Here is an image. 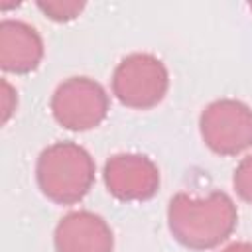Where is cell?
I'll return each mask as SVG.
<instances>
[{"mask_svg":"<svg viewBox=\"0 0 252 252\" xmlns=\"http://www.w3.org/2000/svg\"><path fill=\"white\" fill-rule=\"evenodd\" d=\"M238 211L222 191L207 197L177 193L167 207V224L173 238L191 250H209L222 244L236 228Z\"/></svg>","mask_w":252,"mask_h":252,"instance_id":"cell-1","label":"cell"},{"mask_svg":"<svg viewBox=\"0 0 252 252\" xmlns=\"http://www.w3.org/2000/svg\"><path fill=\"white\" fill-rule=\"evenodd\" d=\"M37 185L41 193L59 205L81 201L94 183V161L75 142H55L37 158Z\"/></svg>","mask_w":252,"mask_h":252,"instance_id":"cell-2","label":"cell"},{"mask_svg":"<svg viewBox=\"0 0 252 252\" xmlns=\"http://www.w3.org/2000/svg\"><path fill=\"white\" fill-rule=\"evenodd\" d=\"M169 87L165 65L150 53L124 57L112 73V93L128 108L148 110L159 104Z\"/></svg>","mask_w":252,"mask_h":252,"instance_id":"cell-3","label":"cell"},{"mask_svg":"<svg viewBox=\"0 0 252 252\" xmlns=\"http://www.w3.org/2000/svg\"><path fill=\"white\" fill-rule=\"evenodd\" d=\"M53 118L67 130L85 132L96 128L108 114V94L89 77L63 81L51 96Z\"/></svg>","mask_w":252,"mask_h":252,"instance_id":"cell-4","label":"cell"},{"mask_svg":"<svg viewBox=\"0 0 252 252\" xmlns=\"http://www.w3.org/2000/svg\"><path fill=\"white\" fill-rule=\"evenodd\" d=\"M203 142L220 156H236L252 146V108L234 98L205 106L199 118Z\"/></svg>","mask_w":252,"mask_h":252,"instance_id":"cell-5","label":"cell"},{"mask_svg":"<svg viewBox=\"0 0 252 252\" xmlns=\"http://www.w3.org/2000/svg\"><path fill=\"white\" fill-rule=\"evenodd\" d=\"M104 185L118 201H146L158 193V165L142 154H116L104 163Z\"/></svg>","mask_w":252,"mask_h":252,"instance_id":"cell-6","label":"cell"},{"mask_svg":"<svg viewBox=\"0 0 252 252\" xmlns=\"http://www.w3.org/2000/svg\"><path fill=\"white\" fill-rule=\"evenodd\" d=\"M57 252H112L114 236L100 215L91 211H73L55 226Z\"/></svg>","mask_w":252,"mask_h":252,"instance_id":"cell-7","label":"cell"},{"mask_svg":"<svg viewBox=\"0 0 252 252\" xmlns=\"http://www.w3.org/2000/svg\"><path fill=\"white\" fill-rule=\"evenodd\" d=\"M43 59V41L35 28L20 20L0 24V65L8 73H30Z\"/></svg>","mask_w":252,"mask_h":252,"instance_id":"cell-8","label":"cell"},{"mask_svg":"<svg viewBox=\"0 0 252 252\" xmlns=\"http://www.w3.org/2000/svg\"><path fill=\"white\" fill-rule=\"evenodd\" d=\"M232 185L238 197L252 205V156H246L234 169Z\"/></svg>","mask_w":252,"mask_h":252,"instance_id":"cell-9","label":"cell"},{"mask_svg":"<svg viewBox=\"0 0 252 252\" xmlns=\"http://www.w3.org/2000/svg\"><path fill=\"white\" fill-rule=\"evenodd\" d=\"M39 10H43L51 20L55 22H65V20H73L81 10L83 4H75V2H39Z\"/></svg>","mask_w":252,"mask_h":252,"instance_id":"cell-10","label":"cell"},{"mask_svg":"<svg viewBox=\"0 0 252 252\" xmlns=\"http://www.w3.org/2000/svg\"><path fill=\"white\" fill-rule=\"evenodd\" d=\"M220 252H252V242H232Z\"/></svg>","mask_w":252,"mask_h":252,"instance_id":"cell-11","label":"cell"},{"mask_svg":"<svg viewBox=\"0 0 252 252\" xmlns=\"http://www.w3.org/2000/svg\"><path fill=\"white\" fill-rule=\"evenodd\" d=\"M2 85H4V91H6V106H4V122H6V120L10 118V114H12V106L8 104V96L12 94V87H10L6 81H4Z\"/></svg>","mask_w":252,"mask_h":252,"instance_id":"cell-12","label":"cell"},{"mask_svg":"<svg viewBox=\"0 0 252 252\" xmlns=\"http://www.w3.org/2000/svg\"><path fill=\"white\" fill-rule=\"evenodd\" d=\"M250 8H252V4H250Z\"/></svg>","mask_w":252,"mask_h":252,"instance_id":"cell-13","label":"cell"}]
</instances>
